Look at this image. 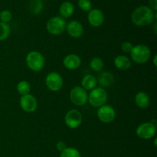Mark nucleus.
<instances>
[{
	"mask_svg": "<svg viewBox=\"0 0 157 157\" xmlns=\"http://www.w3.org/2000/svg\"><path fill=\"white\" fill-rule=\"evenodd\" d=\"M98 84L97 78L92 75H87L82 78L81 87L85 90H91L95 88Z\"/></svg>",
	"mask_w": 157,
	"mask_h": 157,
	"instance_id": "6ab92c4d",
	"label": "nucleus"
},
{
	"mask_svg": "<svg viewBox=\"0 0 157 157\" xmlns=\"http://www.w3.org/2000/svg\"><path fill=\"white\" fill-rule=\"evenodd\" d=\"M97 81L103 88L108 87H110L114 82V76L111 72L104 71L100 74Z\"/></svg>",
	"mask_w": 157,
	"mask_h": 157,
	"instance_id": "2eb2a0df",
	"label": "nucleus"
},
{
	"mask_svg": "<svg viewBox=\"0 0 157 157\" xmlns=\"http://www.w3.org/2000/svg\"><path fill=\"white\" fill-rule=\"evenodd\" d=\"M87 21L93 27H100L104 21V15L99 9H92L87 14Z\"/></svg>",
	"mask_w": 157,
	"mask_h": 157,
	"instance_id": "f8f14e48",
	"label": "nucleus"
},
{
	"mask_svg": "<svg viewBox=\"0 0 157 157\" xmlns=\"http://www.w3.org/2000/svg\"><path fill=\"white\" fill-rule=\"evenodd\" d=\"M65 19L61 16H55L51 18L46 24V29L48 32L53 35H59L66 30Z\"/></svg>",
	"mask_w": 157,
	"mask_h": 157,
	"instance_id": "39448f33",
	"label": "nucleus"
},
{
	"mask_svg": "<svg viewBox=\"0 0 157 157\" xmlns=\"http://www.w3.org/2000/svg\"><path fill=\"white\" fill-rule=\"evenodd\" d=\"M19 104L22 110L27 113H33L38 107L37 99L30 94L21 96L19 100Z\"/></svg>",
	"mask_w": 157,
	"mask_h": 157,
	"instance_id": "9b49d317",
	"label": "nucleus"
},
{
	"mask_svg": "<svg viewBox=\"0 0 157 157\" xmlns=\"http://www.w3.org/2000/svg\"><path fill=\"white\" fill-rule=\"evenodd\" d=\"M78 6L84 12H89L92 9V2L90 0H78Z\"/></svg>",
	"mask_w": 157,
	"mask_h": 157,
	"instance_id": "a878e982",
	"label": "nucleus"
},
{
	"mask_svg": "<svg viewBox=\"0 0 157 157\" xmlns=\"http://www.w3.org/2000/svg\"><path fill=\"white\" fill-rule=\"evenodd\" d=\"M63 84H64V81H63L62 77L58 72H50L46 76L45 85L52 91H59L62 87Z\"/></svg>",
	"mask_w": 157,
	"mask_h": 157,
	"instance_id": "6e6552de",
	"label": "nucleus"
},
{
	"mask_svg": "<svg viewBox=\"0 0 157 157\" xmlns=\"http://www.w3.org/2000/svg\"><path fill=\"white\" fill-rule=\"evenodd\" d=\"M156 18V12L147 6H141L136 8L131 15L132 22L140 27L150 25Z\"/></svg>",
	"mask_w": 157,
	"mask_h": 157,
	"instance_id": "f257e3e1",
	"label": "nucleus"
},
{
	"mask_svg": "<svg viewBox=\"0 0 157 157\" xmlns=\"http://www.w3.org/2000/svg\"><path fill=\"white\" fill-rule=\"evenodd\" d=\"M17 91L21 96L29 94L31 91V85L27 81H21L17 84Z\"/></svg>",
	"mask_w": 157,
	"mask_h": 157,
	"instance_id": "412c9836",
	"label": "nucleus"
},
{
	"mask_svg": "<svg viewBox=\"0 0 157 157\" xmlns=\"http://www.w3.org/2000/svg\"><path fill=\"white\" fill-rule=\"evenodd\" d=\"M149 5H150L149 7H150L153 12H156L157 10V0H149Z\"/></svg>",
	"mask_w": 157,
	"mask_h": 157,
	"instance_id": "c85d7f7f",
	"label": "nucleus"
},
{
	"mask_svg": "<svg viewBox=\"0 0 157 157\" xmlns=\"http://www.w3.org/2000/svg\"><path fill=\"white\" fill-rule=\"evenodd\" d=\"M27 67L33 71L38 72L42 70L45 64V61L42 54L37 51L30 52L25 58Z\"/></svg>",
	"mask_w": 157,
	"mask_h": 157,
	"instance_id": "7ed1b4c3",
	"label": "nucleus"
},
{
	"mask_svg": "<svg viewBox=\"0 0 157 157\" xmlns=\"http://www.w3.org/2000/svg\"><path fill=\"white\" fill-rule=\"evenodd\" d=\"M66 144L64 142V141H58L56 144V148L58 151L62 152L64 149L66 148Z\"/></svg>",
	"mask_w": 157,
	"mask_h": 157,
	"instance_id": "cd10ccee",
	"label": "nucleus"
},
{
	"mask_svg": "<svg viewBox=\"0 0 157 157\" xmlns=\"http://www.w3.org/2000/svg\"><path fill=\"white\" fill-rule=\"evenodd\" d=\"M43 2L41 0H29V10L33 15H38L42 12Z\"/></svg>",
	"mask_w": 157,
	"mask_h": 157,
	"instance_id": "aec40b11",
	"label": "nucleus"
},
{
	"mask_svg": "<svg viewBox=\"0 0 157 157\" xmlns=\"http://www.w3.org/2000/svg\"><path fill=\"white\" fill-rule=\"evenodd\" d=\"M9 34H10V27L9 24L0 21V41H3L9 38Z\"/></svg>",
	"mask_w": 157,
	"mask_h": 157,
	"instance_id": "b1692460",
	"label": "nucleus"
},
{
	"mask_svg": "<svg viewBox=\"0 0 157 157\" xmlns=\"http://www.w3.org/2000/svg\"><path fill=\"white\" fill-rule=\"evenodd\" d=\"M83 117L81 112L75 109L68 110L64 117V123L66 126L71 129H76L81 126Z\"/></svg>",
	"mask_w": 157,
	"mask_h": 157,
	"instance_id": "1a4fd4ad",
	"label": "nucleus"
},
{
	"mask_svg": "<svg viewBox=\"0 0 157 157\" xmlns=\"http://www.w3.org/2000/svg\"><path fill=\"white\" fill-rule=\"evenodd\" d=\"M70 101L75 105L81 107L85 105L88 100V94L87 90H84L82 87L77 86L73 87L69 93Z\"/></svg>",
	"mask_w": 157,
	"mask_h": 157,
	"instance_id": "423d86ee",
	"label": "nucleus"
},
{
	"mask_svg": "<svg viewBox=\"0 0 157 157\" xmlns=\"http://www.w3.org/2000/svg\"><path fill=\"white\" fill-rule=\"evenodd\" d=\"M156 126L151 122L143 123L136 128V133L138 137L144 140H150L156 135Z\"/></svg>",
	"mask_w": 157,
	"mask_h": 157,
	"instance_id": "0eeeda50",
	"label": "nucleus"
},
{
	"mask_svg": "<svg viewBox=\"0 0 157 157\" xmlns=\"http://www.w3.org/2000/svg\"><path fill=\"white\" fill-rule=\"evenodd\" d=\"M60 157H81V156L77 149L73 147H66L62 152H61Z\"/></svg>",
	"mask_w": 157,
	"mask_h": 157,
	"instance_id": "5701e85b",
	"label": "nucleus"
},
{
	"mask_svg": "<svg viewBox=\"0 0 157 157\" xmlns=\"http://www.w3.org/2000/svg\"><path fill=\"white\" fill-rule=\"evenodd\" d=\"M156 58H157V56L156 55H155L154 58H153V64H154V66L156 67V66L157 65V63H156Z\"/></svg>",
	"mask_w": 157,
	"mask_h": 157,
	"instance_id": "c756f323",
	"label": "nucleus"
},
{
	"mask_svg": "<svg viewBox=\"0 0 157 157\" xmlns=\"http://www.w3.org/2000/svg\"><path fill=\"white\" fill-rule=\"evenodd\" d=\"M81 64V59L76 54H69L64 57L63 65L67 70L74 71L78 69Z\"/></svg>",
	"mask_w": 157,
	"mask_h": 157,
	"instance_id": "4468645a",
	"label": "nucleus"
},
{
	"mask_svg": "<svg viewBox=\"0 0 157 157\" xmlns=\"http://www.w3.org/2000/svg\"><path fill=\"white\" fill-rule=\"evenodd\" d=\"M156 140H157V139L156 138V139H155V140H154V146H155V147H156Z\"/></svg>",
	"mask_w": 157,
	"mask_h": 157,
	"instance_id": "7c9ffc66",
	"label": "nucleus"
},
{
	"mask_svg": "<svg viewBox=\"0 0 157 157\" xmlns=\"http://www.w3.org/2000/svg\"><path fill=\"white\" fill-rule=\"evenodd\" d=\"M108 99V95L104 88L101 87H95L88 94L87 102L94 107H100L104 105Z\"/></svg>",
	"mask_w": 157,
	"mask_h": 157,
	"instance_id": "20e7f679",
	"label": "nucleus"
},
{
	"mask_svg": "<svg viewBox=\"0 0 157 157\" xmlns=\"http://www.w3.org/2000/svg\"><path fill=\"white\" fill-rule=\"evenodd\" d=\"M130 54L132 61L136 64H144L150 60L151 51L150 48L145 44H137L133 46Z\"/></svg>",
	"mask_w": 157,
	"mask_h": 157,
	"instance_id": "f03ea898",
	"label": "nucleus"
},
{
	"mask_svg": "<svg viewBox=\"0 0 157 157\" xmlns=\"http://www.w3.org/2000/svg\"><path fill=\"white\" fill-rule=\"evenodd\" d=\"M12 12L9 10L5 9V10H2L0 12V21H1V22L8 24V23L12 20Z\"/></svg>",
	"mask_w": 157,
	"mask_h": 157,
	"instance_id": "393cba45",
	"label": "nucleus"
},
{
	"mask_svg": "<svg viewBox=\"0 0 157 157\" xmlns=\"http://www.w3.org/2000/svg\"><path fill=\"white\" fill-rule=\"evenodd\" d=\"M97 114H98V119L104 124H110L113 122L116 117V111L113 107L110 105H106V104L98 108Z\"/></svg>",
	"mask_w": 157,
	"mask_h": 157,
	"instance_id": "9d476101",
	"label": "nucleus"
},
{
	"mask_svg": "<svg viewBox=\"0 0 157 157\" xmlns=\"http://www.w3.org/2000/svg\"><path fill=\"white\" fill-rule=\"evenodd\" d=\"M75 12V6L73 3L69 1H65L61 4L59 7L60 16L64 19L68 18Z\"/></svg>",
	"mask_w": 157,
	"mask_h": 157,
	"instance_id": "dca6fc26",
	"label": "nucleus"
},
{
	"mask_svg": "<svg viewBox=\"0 0 157 157\" xmlns=\"http://www.w3.org/2000/svg\"><path fill=\"white\" fill-rule=\"evenodd\" d=\"M104 61L101 58L95 57L90 61V67L95 72H100L104 68Z\"/></svg>",
	"mask_w": 157,
	"mask_h": 157,
	"instance_id": "4be33fe9",
	"label": "nucleus"
},
{
	"mask_svg": "<svg viewBox=\"0 0 157 157\" xmlns=\"http://www.w3.org/2000/svg\"><path fill=\"white\" fill-rule=\"evenodd\" d=\"M135 103L140 108L145 109L149 107L150 99L149 95L144 91H140L135 96Z\"/></svg>",
	"mask_w": 157,
	"mask_h": 157,
	"instance_id": "a211bd4d",
	"label": "nucleus"
},
{
	"mask_svg": "<svg viewBox=\"0 0 157 157\" xmlns=\"http://www.w3.org/2000/svg\"><path fill=\"white\" fill-rule=\"evenodd\" d=\"M66 30L69 36L74 38H79L84 34V27L80 21L72 20L67 23Z\"/></svg>",
	"mask_w": 157,
	"mask_h": 157,
	"instance_id": "ddd939ff",
	"label": "nucleus"
},
{
	"mask_svg": "<svg viewBox=\"0 0 157 157\" xmlns=\"http://www.w3.org/2000/svg\"><path fill=\"white\" fill-rule=\"evenodd\" d=\"M132 61L125 55H118L114 59V65L117 69L121 71L128 70L131 67Z\"/></svg>",
	"mask_w": 157,
	"mask_h": 157,
	"instance_id": "f3484780",
	"label": "nucleus"
},
{
	"mask_svg": "<svg viewBox=\"0 0 157 157\" xmlns=\"http://www.w3.org/2000/svg\"><path fill=\"white\" fill-rule=\"evenodd\" d=\"M133 45L130 41H124L121 44V50L124 53H130V52L133 49Z\"/></svg>",
	"mask_w": 157,
	"mask_h": 157,
	"instance_id": "bb28decb",
	"label": "nucleus"
}]
</instances>
